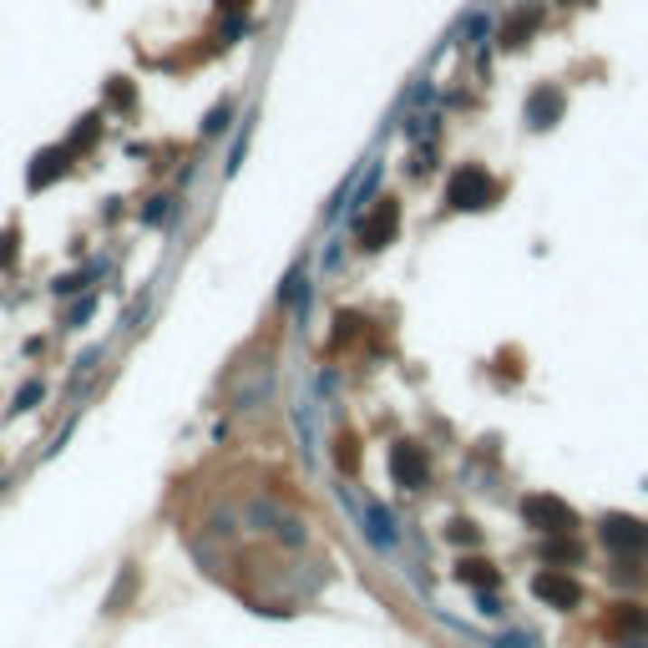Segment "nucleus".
Here are the masks:
<instances>
[{
    "label": "nucleus",
    "instance_id": "1",
    "mask_svg": "<svg viewBox=\"0 0 648 648\" xmlns=\"http://www.w3.org/2000/svg\"><path fill=\"white\" fill-rule=\"evenodd\" d=\"M496 178L486 173V167H456L451 178H446V203L456 208V213H476V208H492L496 203Z\"/></svg>",
    "mask_w": 648,
    "mask_h": 648
},
{
    "label": "nucleus",
    "instance_id": "2",
    "mask_svg": "<svg viewBox=\"0 0 648 648\" xmlns=\"http://www.w3.org/2000/svg\"><path fill=\"white\" fill-rule=\"evenodd\" d=\"M521 521L537 527V532H547V537H568L572 527H578V512H572L568 502H558V496H527V502H521Z\"/></svg>",
    "mask_w": 648,
    "mask_h": 648
},
{
    "label": "nucleus",
    "instance_id": "3",
    "mask_svg": "<svg viewBox=\"0 0 648 648\" xmlns=\"http://www.w3.org/2000/svg\"><path fill=\"white\" fill-rule=\"evenodd\" d=\"M603 547L608 552H618V558H643L648 552V527L638 517H623V512H613V517H603Z\"/></svg>",
    "mask_w": 648,
    "mask_h": 648
},
{
    "label": "nucleus",
    "instance_id": "4",
    "mask_svg": "<svg viewBox=\"0 0 648 648\" xmlns=\"http://www.w3.org/2000/svg\"><path fill=\"white\" fill-rule=\"evenodd\" d=\"M395 229H400V208L390 203V198H380V203L370 208V213H360V249H385V243H395Z\"/></svg>",
    "mask_w": 648,
    "mask_h": 648
},
{
    "label": "nucleus",
    "instance_id": "5",
    "mask_svg": "<svg viewBox=\"0 0 648 648\" xmlns=\"http://www.w3.org/2000/svg\"><path fill=\"white\" fill-rule=\"evenodd\" d=\"M390 476L406 492H420V486L431 482V461H426V446H416V441H400L390 451Z\"/></svg>",
    "mask_w": 648,
    "mask_h": 648
},
{
    "label": "nucleus",
    "instance_id": "6",
    "mask_svg": "<svg viewBox=\"0 0 648 648\" xmlns=\"http://www.w3.org/2000/svg\"><path fill=\"white\" fill-rule=\"evenodd\" d=\"M532 593L542 597L547 608H562V613L583 603V587L572 583L568 572H552V568H547V572H537V578H532Z\"/></svg>",
    "mask_w": 648,
    "mask_h": 648
},
{
    "label": "nucleus",
    "instance_id": "7",
    "mask_svg": "<svg viewBox=\"0 0 648 648\" xmlns=\"http://www.w3.org/2000/svg\"><path fill=\"white\" fill-rule=\"evenodd\" d=\"M562 107H568V97H562L558 87H537L532 97H527V107H521V117H527V127L547 132L562 117Z\"/></svg>",
    "mask_w": 648,
    "mask_h": 648
},
{
    "label": "nucleus",
    "instance_id": "8",
    "mask_svg": "<svg viewBox=\"0 0 648 648\" xmlns=\"http://www.w3.org/2000/svg\"><path fill=\"white\" fill-rule=\"evenodd\" d=\"M66 163H71V147H46V153H36V163H31V173H26L31 193L52 188V183L66 173Z\"/></svg>",
    "mask_w": 648,
    "mask_h": 648
},
{
    "label": "nucleus",
    "instance_id": "9",
    "mask_svg": "<svg viewBox=\"0 0 648 648\" xmlns=\"http://www.w3.org/2000/svg\"><path fill=\"white\" fill-rule=\"evenodd\" d=\"M537 26H542V5H517L512 11V21H507V31H502V41L507 46H527V36H537Z\"/></svg>",
    "mask_w": 648,
    "mask_h": 648
},
{
    "label": "nucleus",
    "instance_id": "10",
    "mask_svg": "<svg viewBox=\"0 0 648 648\" xmlns=\"http://www.w3.org/2000/svg\"><path fill=\"white\" fill-rule=\"evenodd\" d=\"M608 634L628 638V634H648V608H638V603H623V608L608 613Z\"/></svg>",
    "mask_w": 648,
    "mask_h": 648
},
{
    "label": "nucleus",
    "instance_id": "11",
    "mask_svg": "<svg viewBox=\"0 0 648 648\" xmlns=\"http://www.w3.org/2000/svg\"><path fill=\"white\" fill-rule=\"evenodd\" d=\"M456 578H461V583H476V587H496V583H502V572H496L492 568V562H476V558H471V562H461V568H456Z\"/></svg>",
    "mask_w": 648,
    "mask_h": 648
},
{
    "label": "nucleus",
    "instance_id": "12",
    "mask_svg": "<svg viewBox=\"0 0 648 648\" xmlns=\"http://www.w3.org/2000/svg\"><path fill=\"white\" fill-rule=\"evenodd\" d=\"M97 132H102V117H81V127L71 132V142H66V147H71V153H87L91 142H97Z\"/></svg>",
    "mask_w": 648,
    "mask_h": 648
},
{
    "label": "nucleus",
    "instance_id": "13",
    "mask_svg": "<svg viewBox=\"0 0 648 648\" xmlns=\"http://www.w3.org/2000/svg\"><path fill=\"white\" fill-rule=\"evenodd\" d=\"M305 274H289V279H284V289H279V305H289V309H299L305 305Z\"/></svg>",
    "mask_w": 648,
    "mask_h": 648
},
{
    "label": "nucleus",
    "instance_id": "14",
    "mask_svg": "<svg viewBox=\"0 0 648 648\" xmlns=\"http://www.w3.org/2000/svg\"><path fill=\"white\" fill-rule=\"evenodd\" d=\"M229 117H233V102H218L213 112L203 117V137H218V132L229 127Z\"/></svg>",
    "mask_w": 648,
    "mask_h": 648
},
{
    "label": "nucleus",
    "instance_id": "15",
    "mask_svg": "<svg viewBox=\"0 0 648 648\" xmlns=\"http://www.w3.org/2000/svg\"><path fill=\"white\" fill-rule=\"evenodd\" d=\"M41 395H46V385H41V380H26V385H21V395H15V406H11V410H31Z\"/></svg>",
    "mask_w": 648,
    "mask_h": 648
},
{
    "label": "nucleus",
    "instance_id": "16",
    "mask_svg": "<svg viewBox=\"0 0 648 648\" xmlns=\"http://www.w3.org/2000/svg\"><path fill=\"white\" fill-rule=\"evenodd\" d=\"M446 537H451L456 547H471V542H476V527H471V521H451V527H446Z\"/></svg>",
    "mask_w": 648,
    "mask_h": 648
},
{
    "label": "nucleus",
    "instance_id": "17",
    "mask_svg": "<svg viewBox=\"0 0 648 648\" xmlns=\"http://www.w3.org/2000/svg\"><path fill=\"white\" fill-rule=\"evenodd\" d=\"M91 274H97V268H87V274H66V279H56V284H52V289H56V294H77V289H87Z\"/></svg>",
    "mask_w": 648,
    "mask_h": 648
},
{
    "label": "nucleus",
    "instance_id": "18",
    "mask_svg": "<svg viewBox=\"0 0 648 648\" xmlns=\"http://www.w3.org/2000/svg\"><path fill=\"white\" fill-rule=\"evenodd\" d=\"M547 562H578V542H572V537L568 542H552L547 547Z\"/></svg>",
    "mask_w": 648,
    "mask_h": 648
},
{
    "label": "nucleus",
    "instance_id": "19",
    "mask_svg": "<svg viewBox=\"0 0 648 648\" xmlns=\"http://www.w3.org/2000/svg\"><path fill=\"white\" fill-rule=\"evenodd\" d=\"M107 102H112V107H132V87H127L122 77H117L112 87H107Z\"/></svg>",
    "mask_w": 648,
    "mask_h": 648
},
{
    "label": "nucleus",
    "instance_id": "20",
    "mask_svg": "<svg viewBox=\"0 0 648 648\" xmlns=\"http://www.w3.org/2000/svg\"><path fill=\"white\" fill-rule=\"evenodd\" d=\"M249 122H243V132H239V142H233V153H229V173H239V163H243V153H249Z\"/></svg>",
    "mask_w": 648,
    "mask_h": 648
},
{
    "label": "nucleus",
    "instance_id": "21",
    "mask_svg": "<svg viewBox=\"0 0 648 648\" xmlns=\"http://www.w3.org/2000/svg\"><path fill=\"white\" fill-rule=\"evenodd\" d=\"M167 213H173V198H153V203H147V213H142V223H163Z\"/></svg>",
    "mask_w": 648,
    "mask_h": 648
},
{
    "label": "nucleus",
    "instance_id": "22",
    "mask_svg": "<svg viewBox=\"0 0 648 648\" xmlns=\"http://www.w3.org/2000/svg\"><path fill=\"white\" fill-rule=\"evenodd\" d=\"M15 258V233H0V268Z\"/></svg>",
    "mask_w": 648,
    "mask_h": 648
},
{
    "label": "nucleus",
    "instance_id": "23",
    "mask_svg": "<svg viewBox=\"0 0 648 648\" xmlns=\"http://www.w3.org/2000/svg\"><path fill=\"white\" fill-rule=\"evenodd\" d=\"M243 31H249V21H243V15H233L229 26H223V41H239V36H243Z\"/></svg>",
    "mask_w": 648,
    "mask_h": 648
},
{
    "label": "nucleus",
    "instance_id": "24",
    "mask_svg": "<svg viewBox=\"0 0 648 648\" xmlns=\"http://www.w3.org/2000/svg\"><path fill=\"white\" fill-rule=\"evenodd\" d=\"M340 466H344V471L355 466V446H350V441H340Z\"/></svg>",
    "mask_w": 648,
    "mask_h": 648
}]
</instances>
